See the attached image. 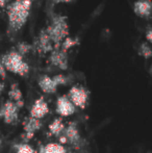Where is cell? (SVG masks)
I'll return each instance as SVG.
<instances>
[{
  "label": "cell",
  "instance_id": "1",
  "mask_svg": "<svg viewBox=\"0 0 152 153\" xmlns=\"http://www.w3.org/2000/svg\"><path fill=\"white\" fill-rule=\"evenodd\" d=\"M31 0H15L7 6L8 27L12 31H18L26 23L30 14Z\"/></svg>",
  "mask_w": 152,
  "mask_h": 153
},
{
  "label": "cell",
  "instance_id": "2",
  "mask_svg": "<svg viewBox=\"0 0 152 153\" xmlns=\"http://www.w3.org/2000/svg\"><path fill=\"white\" fill-rule=\"evenodd\" d=\"M51 39L54 48H59L65 39L69 36V24L68 18L64 15H55L52 17L48 26L45 28Z\"/></svg>",
  "mask_w": 152,
  "mask_h": 153
},
{
  "label": "cell",
  "instance_id": "3",
  "mask_svg": "<svg viewBox=\"0 0 152 153\" xmlns=\"http://www.w3.org/2000/svg\"><path fill=\"white\" fill-rule=\"evenodd\" d=\"M0 61H1L6 71H10L14 74L20 75V76H26L29 73L28 64L24 61L22 55L16 50L10 51L6 54L2 55Z\"/></svg>",
  "mask_w": 152,
  "mask_h": 153
},
{
  "label": "cell",
  "instance_id": "4",
  "mask_svg": "<svg viewBox=\"0 0 152 153\" xmlns=\"http://www.w3.org/2000/svg\"><path fill=\"white\" fill-rule=\"evenodd\" d=\"M59 143L62 145L69 144V145L73 146L75 148L80 147L81 144H82V140H81V135L76 122H70L66 126L63 134L59 137Z\"/></svg>",
  "mask_w": 152,
  "mask_h": 153
},
{
  "label": "cell",
  "instance_id": "5",
  "mask_svg": "<svg viewBox=\"0 0 152 153\" xmlns=\"http://www.w3.org/2000/svg\"><path fill=\"white\" fill-rule=\"evenodd\" d=\"M67 96L76 108L85 109L89 103L90 92L82 85H72L68 92Z\"/></svg>",
  "mask_w": 152,
  "mask_h": 153
},
{
  "label": "cell",
  "instance_id": "6",
  "mask_svg": "<svg viewBox=\"0 0 152 153\" xmlns=\"http://www.w3.org/2000/svg\"><path fill=\"white\" fill-rule=\"evenodd\" d=\"M20 109L21 108L15 102L7 100L0 107V118L3 120V122L5 124L15 125L17 124V122L19 120Z\"/></svg>",
  "mask_w": 152,
  "mask_h": 153
},
{
  "label": "cell",
  "instance_id": "7",
  "mask_svg": "<svg viewBox=\"0 0 152 153\" xmlns=\"http://www.w3.org/2000/svg\"><path fill=\"white\" fill-rule=\"evenodd\" d=\"M55 111L56 113L63 117H70L76 113V107L67 95H62L57 97L56 103H55Z\"/></svg>",
  "mask_w": 152,
  "mask_h": 153
},
{
  "label": "cell",
  "instance_id": "8",
  "mask_svg": "<svg viewBox=\"0 0 152 153\" xmlns=\"http://www.w3.org/2000/svg\"><path fill=\"white\" fill-rule=\"evenodd\" d=\"M49 62L53 67H56L59 70L66 71L69 68V59L68 53L62 50L61 48H54L49 55Z\"/></svg>",
  "mask_w": 152,
  "mask_h": 153
},
{
  "label": "cell",
  "instance_id": "9",
  "mask_svg": "<svg viewBox=\"0 0 152 153\" xmlns=\"http://www.w3.org/2000/svg\"><path fill=\"white\" fill-rule=\"evenodd\" d=\"M49 114V105L43 97L36 99L29 111V117L42 120Z\"/></svg>",
  "mask_w": 152,
  "mask_h": 153
},
{
  "label": "cell",
  "instance_id": "10",
  "mask_svg": "<svg viewBox=\"0 0 152 153\" xmlns=\"http://www.w3.org/2000/svg\"><path fill=\"white\" fill-rule=\"evenodd\" d=\"M54 45H53L51 39L49 38L48 33L46 32L45 29L41 30V32L39 33L38 39H37V43H36V48H37L38 52L40 54H46L48 52L54 49Z\"/></svg>",
  "mask_w": 152,
  "mask_h": 153
},
{
  "label": "cell",
  "instance_id": "11",
  "mask_svg": "<svg viewBox=\"0 0 152 153\" xmlns=\"http://www.w3.org/2000/svg\"><path fill=\"white\" fill-rule=\"evenodd\" d=\"M43 126L42 120L35 119V118L28 117L25 120L23 124V129H24V139L26 141H29L33 137L37 131L40 130Z\"/></svg>",
  "mask_w": 152,
  "mask_h": 153
},
{
  "label": "cell",
  "instance_id": "12",
  "mask_svg": "<svg viewBox=\"0 0 152 153\" xmlns=\"http://www.w3.org/2000/svg\"><path fill=\"white\" fill-rule=\"evenodd\" d=\"M133 13L140 18L152 16V0H136L133 3Z\"/></svg>",
  "mask_w": 152,
  "mask_h": 153
},
{
  "label": "cell",
  "instance_id": "13",
  "mask_svg": "<svg viewBox=\"0 0 152 153\" xmlns=\"http://www.w3.org/2000/svg\"><path fill=\"white\" fill-rule=\"evenodd\" d=\"M39 88L41 89V91L45 94H54L57 91V85L55 83V81L53 80V78L49 75H41L39 77L38 80Z\"/></svg>",
  "mask_w": 152,
  "mask_h": 153
},
{
  "label": "cell",
  "instance_id": "14",
  "mask_svg": "<svg viewBox=\"0 0 152 153\" xmlns=\"http://www.w3.org/2000/svg\"><path fill=\"white\" fill-rule=\"evenodd\" d=\"M65 128H66V125H65V123H64L63 119H62V117L53 119L52 122L48 125L49 134L52 135V137H59L63 134Z\"/></svg>",
  "mask_w": 152,
  "mask_h": 153
},
{
  "label": "cell",
  "instance_id": "15",
  "mask_svg": "<svg viewBox=\"0 0 152 153\" xmlns=\"http://www.w3.org/2000/svg\"><path fill=\"white\" fill-rule=\"evenodd\" d=\"M8 97H10V100L16 103L20 108L24 106V99H23L22 91L20 90L17 83H13L10 85V91H8Z\"/></svg>",
  "mask_w": 152,
  "mask_h": 153
},
{
  "label": "cell",
  "instance_id": "16",
  "mask_svg": "<svg viewBox=\"0 0 152 153\" xmlns=\"http://www.w3.org/2000/svg\"><path fill=\"white\" fill-rule=\"evenodd\" d=\"M39 153H68L67 149L64 145L61 143H55V142H51L46 145H41Z\"/></svg>",
  "mask_w": 152,
  "mask_h": 153
},
{
  "label": "cell",
  "instance_id": "17",
  "mask_svg": "<svg viewBox=\"0 0 152 153\" xmlns=\"http://www.w3.org/2000/svg\"><path fill=\"white\" fill-rule=\"evenodd\" d=\"M15 151L16 153H39L35 148L28 143H19L15 145Z\"/></svg>",
  "mask_w": 152,
  "mask_h": 153
},
{
  "label": "cell",
  "instance_id": "18",
  "mask_svg": "<svg viewBox=\"0 0 152 153\" xmlns=\"http://www.w3.org/2000/svg\"><path fill=\"white\" fill-rule=\"evenodd\" d=\"M78 45V40L77 39H74V38H71V36H68L67 39H65L64 40V42L61 44V46H59V48L62 49V50L66 51L67 52L69 49L73 48V47H75Z\"/></svg>",
  "mask_w": 152,
  "mask_h": 153
},
{
  "label": "cell",
  "instance_id": "19",
  "mask_svg": "<svg viewBox=\"0 0 152 153\" xmlns=\"http://www.w3.org/2000/svg\"><path fill=\"white\" fill-rule=\"evenodd\" d=\"M139 54L143 56L144 59H148L152 56V48L148 43H142L139 49Z\"/></svg>",
  "mask_w": 152,
  "mask_h": 153
},
{
  "label": "cell",
  "instance_id": "20",
  "mask_svg": "<svg viewBox=\"0 0 152 153\" xmlns=\"http://www.w3.org/2000/svg\"><path fill=\"white\" fill-rule=\"evenodd\" d=\"M52 78H53V80L55 81L57 87H59V85H66L69 83V78H68V76H66V75H64V74L54 75Z\"/></svg>",
  "mask_w": 152,
  "mask_h": 153
},
{
  "label": "cell",
  "instance_id": "21",
  "mask_svg": "<svg viewBox=\"0 0 152 153\" xmlns=\"http://www.w3.org/2000/svg\"><path fill=\"white\" fill-rule=\"evenodd\" d=\"M30 49H31L30 45L26 44V43H20V44L18 45V50H17V51H18V52L23 56V55L26 54V53L28 52Z\"/></svg>",
  "mask_w": 152,
  "mask_h": 153
},
{
  "label": "cell",
  "instance_id": "22",
  "mask_svg": "<svg viewBox=\"0 0 152 153\" xmlns=\"http://www.w3.org/2000/svg\"><path fill=\"white\" fill-rule=\"evenodd\" d=\"M145 38H146L147 42L152 45V25H150V26H148L146 28V31H145Z\"/></svg>",
  "mask_w": 152,
  "mask_h": 153
},
{
  "label": "cell",
  "instance_id": "23",
  "mask_svg": "<svg viewBox=\"0 0 152 153\" xmlns=\"http://www.w3.org/2000/svg\"><path fill=\"white\" fill-rule=\"evenodd\" d=\"M6 77V70L4 68V66L2 65L1 61H0V78L4 79Z\"/></svg>",
  "mask_w": 152,
  "mask_h": 153
},
{
  "label": "cell",
  "instance_id": "24",
  "mask_svg": "<svg viewBox=\"0 0 152 153\" xmlns=\"http://www.w3.org/2000/svg\"><path fill=\"white\" fill-rule=\"evenodd\" d=\"M73 0H55V2L56 3H70V2H72Z\"/></svg>",
  "mask_w": 152,
  "mask_h": 153
},
{
  "label": "cell",
  "instance_id": "25",
  "mask_svg": "<svg viewBox=\"0 0 152 153\" xmlns=\"http://www.w3.org/2000/svg\"><path fill=\"white\" fill-rule=\"evenodd\" d=\"M8 0H0V7H3L5 6V4L7 3Z\"/></svg>",
  "mask_w": 152,
  "mask_h": 153
},
{
  "label": "cell",
  "instance_id": "26",
  "mask_svg": "<svg viewBox=\"0 0 152 153\" xmlns=\"http://www.w3.org/2000/svg\"><path fill=\"white\" fill-rule=\"evenodd\" d=\"M4 90V85L2 82H0V95H1V93L3 92Z\"/></svg>",
  "mask_w": 152,
  "mask_h": 153
},
{
  "label": "cell",
  "instance_id": "27",
  "mask_svg": "<svg viewBox=\"0 0 152 153\" xmlns=\"http://www.w3.org/2000/svg\"><path fill=\"white\" fill-rule=\"evenodd\" d=\"M149 73L152 75V64H151V66H150V69H149Z\"/></svg>",
  "mask_w": 152,
  "mask_h": 153
},
{
  "label": "cell",
  "instance_id": "28",
  "mask_svg": "<svg viewBox=\"0 0 152 153\" xmlns=\"http://www.w3.org/2000/svg\"><path fill=\"white\" fill-rule=\"evenodd\" d=\"M0 147H1V141H0Z\"/></svg>",
  "mask_w": 152,
  "mask_h": 153
}]
</instances>
